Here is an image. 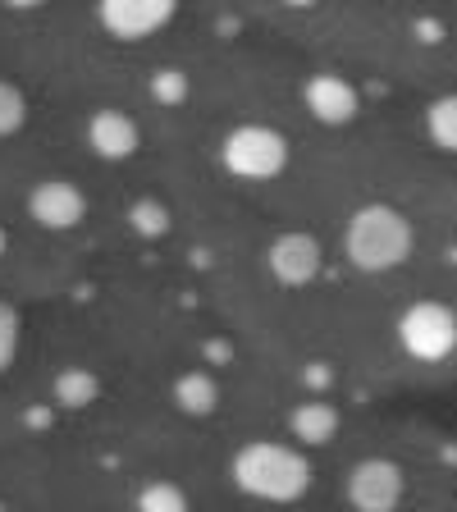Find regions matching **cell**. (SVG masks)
I'll use <instances>...</instances> for the list:
<instances>
[{
	"instance_id": "1",
	"label": "cell",
	"mask_w": 457,
	"mask_h": 512,
	"mask_svg": "<svg viewBox=\"0 0 457 512\" xmlns=\"http://www.w3.org/2000/svg\"><path fill=\"white\" fill-rule=\"evenodd\" d=\"M229 476L247 499L261 503H298L311 490V462L298 444H279V439H252L234 453Z\"/></svg>"
},
{
	"instance_id": "2",
	"label": "cell",
	"mask_w": 457,
	"mask_h": 512,
	"mask_svg": "<svg viewBox=\"0 0 457 512\" xmlns=\"http://www.w3.org/2000/svg\"><path fill=\"white\" fill-rule=\"evenodd\" d=\"M412 247H416V229L398 206L366 202L348 215V229H343V256H348V266H357L362 275L398 270L407 256H412Z\"/></svg>"
},
{
	"instance_id": "3",
	"label": "cell",
	"mask_w": 457,
	"mask_h": 512,
	"mask_svg": "<svg viewBox=\"0 0 457 512\" xmlns=\"http://www.w3.org/2000/svg\"><path fill=\"white\" fill-rule=\"evenodd\" d=\"M224 170L243 183H266L288 170V138L270 124H238L220 142Z\"/></svg>"
},
{
	"instance_id": "4",
	"label": "cell",
	"mask_w": 457,
	"mask_h": 512,
	"mask_svg": "<svg viewBox=\"0 0 457 512\" xmlns=\"http://www.w3.org/2000/svg\"><path fill=\"white\" fill-rule=\"evenodd\" d=\"M398 343H403L407 357H416V362H448L457 352V311L448 307V302H412V307L398 316Z\"/></svg>"
},
{
	"instance_id": "5",
	"label": "cell",
	"mask_w": 457,
	"mask_h": 512,
	"mask_svg": "<svg viewBox=\"0 0 457 512\" xmlns=\"http://www.w3.org/2000/svg\"><path fill=\"white\" fill-rule=\"evenodd\" d=\"M343 494H348L352 512H398V503L407 494V476L389 458H362L348 471Z\"/></svg>"
},
{
	"instance_id": "6",
	"label": "cell",
	"mask_w": 457,
	"mask_h": 512,
	"mask_svg": "<svg viewBox=\"0 0 457 512\" xmlns=\"http://www.w3.org/2000/svg\"><path fill=\"white\" fill-rule=\"evenodd\" d=\"M174 14H179L174 0H106V5H96V19L115 42H147L151 32L174 23Z\"/></svg>"
},
{
	"instance_id": "7",
	"label": "cell",
	"mask_w": 457,
	"mask_h": 512,
	"mask_svg": "<svg viewBox=\"0 0 457 512\" xmlns=\"http://www.w3.org/2000/svg\"><path fill=\"white\" fill-rule=\"evenodd\" d=\"M28 215L51 234H69L87 220V192L74 179H42L28 192Z\"/></svg>"
},
{
	"instance_id": "8",
	"label": "cell",
	"mask_w": 457,
	"mask_h": 512,
	"mask_svg": "<svg viewBox=\"0 0 457 512\" xmlns=\"http://www.w3.org/2000/svg\"><path fill=\"white\" fill-rule=\"evenodd\" d=\"M266 266L284 288H307L311 279L325 270V252H320V243L311 234L293 229V234H279L275 243H270Z\"/></svg>"
},
{
	"instance_id": "9",
	"label": "cell",
	"mask_w": 457,
	"mask_h": 512,
	"mask_svg": "<svg viewBox=\"0 0 457 512\" xmlns=\"http://www.w3.org/2000/svg\"><path fill=\"white\" fill-rule=\"evenodd\" d=\"M87 147H92V156H101V160H110V165H119V160L138 156L142 128H138V119L128 115V110L101 106L92 119H87Z\"/></svg>"
},
{
	"instance_id": "10",
	"label": "cell",
	"mask_w": 457,
	"mask_h": 512,
	"mask_svg": "<svg viewBox=\"0 0 457 512\" xmlns=\"http://www.w3.org/2000/svg\"><path fill=\"white\" fill-rule=\"evenodd\" d=\"M302 101H307L311 119L325 128L352 124L357 110H362V96H357V87H352L343 74H316L307 87H302Z\"/></svg>"
},
{
	"instance_id": "11",
	"label": "cell",
	"mask_w": 457,
	"mask_h": 512,
	"mask_svg": "<svg viewBox=\"0 0 457 512\" xmlns=\"http://www.w3.org/2000/svg\"><path fill=\"white\" fill-rule=\"evenodd\" d=\"M343 426V412L334 403H325V398H307V403L293 407V416H288V430H293V439L307 448H320L330 444L334 435H339Z\"/></svg>"
},
{
	"instance_id": "12",
	"label": "cell",
	"mask_w": 457,
	"mask_h": 512,
	"mask_svg": "<svg viewBox=\"0 0 457 512\" xmlns=\"http://www.w3.org/2000/svg\"><path fill=\"white\" fill-rule=\"evenodd\" d=\"M215 403H220V384H215V375L183 371L179 380H174V407H179L183 416H211Z\"/></svg>"
},
{
	"instance_id": "13",
	"label": "cell",
	"mask_w": 457,
	"mask_h": 512,
	"mask_svg": "<svg viewBox=\"0 0 457 512\" xmlns=\"http://www.w3.org/2000/svg\"><path fill=\"white\" fill-rule=\"evenodd\" d=\"M51 394H55V403L60 407H87V403H96V394H101V380H96L87 366H64L60 375H55V384H51Z\"/></svg>"
},
{
	"instance_id": "14",
	"label": "cell",
	"mask_w": 457,
	"mask_h": 512,
	"mask_svg": "<svg viewBox=\"0 0 457 512\" xmlns=\"http://www.w3.org/2000/svg\"><path fill=\"white\" fill-rule=\"evenodd\" d=\"M426 133L439 151L457 156V92L435 96V101L426 106Z\"/></svg>"
},
{
	"instance_id": "15",
	"label": "cell",
	"mask_w": 457,
	"mask_h": 512,
	"mask_svg": "<svg viewBox=\"0 0 457 512\" xmlns=\"http://www.w3.org/2000/svg\"><path fill=\"white\" fill-rule=\"evenodd\" d=\"M133 508L138 512H188V494L174 480H147L138 490V499H133Z\"/></svg>"
},
{
	"instance_id": "16",
	"label": "cell",
	"mask_w": 457,
	"mask_h": 512,
	"mask_svg": "<svg viewBox=\"0 0 457 512\" xmlns=\"http://www.w3.org/2000/svg\"><path fill=\"white\" fill-rule=\"evenodd\" d=\"M128 224H133V234H142V238H165L170 234V224H174V215H170V206L165 202L142 197V202L128 206Z\"/></svg>"
},
{
	"instance_id": "17",
	"label": "cell",
	"mask_w": 457,
	"mask_h": 512,
	"mask_svg": "<svg viewBox=\"0 0 457 512\" xmlns=\"http://www.w3.org/2000/svg\"><path fill=\"white\" fill-rule=\"evenodd\" d=\"M188 92H192V83H188V74H183L179 64H160L156 74H151V96H156L160 106H183L188 101Z\"/></svg>"
},
{
	"instance_id": "18",
	"label": "cell",
	"mask_w": 457,
	"mask_h": 512,
	"mask_svg": "<svg viewBox=\"0 0 457 512\" xmlns=\"http://www.w3.org/2000/svg\"><path fill=\"white\" fill-rule=\"evenodd\" d=\"M23 124H28V96H23V87L0 78V138H14Z\"/></svg>"
},
{
	"instance_id": "19",
	"label": "cell",
	"mask_w": 457,
	"mask_h": 512,
	"mask_svg": "<svg viewBox=\"0 0 457 512\" xmlns=\"http://www.w3.org/2000/svg\"><path fill=\"white\" fill-rule=\"evenodd\" d=\"M19 311L10 302H0V371H10L14 357H19Z\"/></svg>"
},
{
	"instance_id": "20",
	"label": "cell",
	"mask_w": 457,
	"mask_h": 512,
	"mask_svg": "<svg viewBox=\"0 0 457 512\" xmlns=\"http://www.w3.org/2000/svg\"><path fill=\"white\" fill-rule=\"evenodd\" d=\"M5 243H10V238H5V229H0V256H5Z\"/></svg>"
},
{
	"instance_id": "21",
	"label": "cell",
	"mask_w": 457,
	"mask_h": 512,
	"mask_svg": "<svg viewBox=\"0 0 457 512\" xmlns=\"http://www.w3.org/2000/svg\"><path fill=\"white\" fill-rule=\"evenodd\" d=\"M0 512H5V503H0Z\"/></svg>"
}]
</instances>
